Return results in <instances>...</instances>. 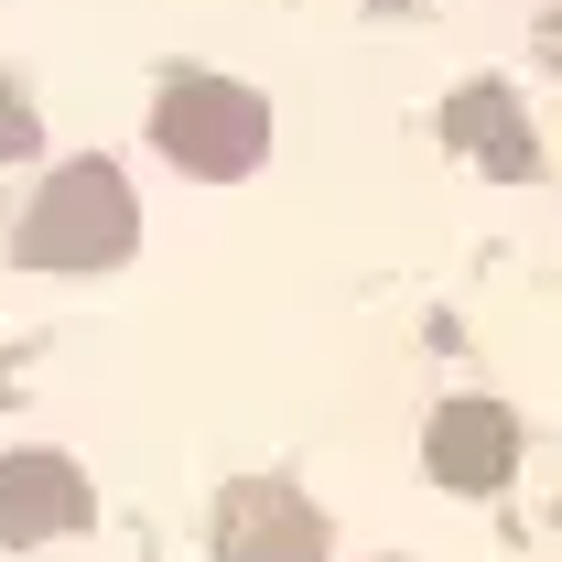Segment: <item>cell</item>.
I'll return each instance as SVG.
<instances>
[{"label":"cell","mask_w":562,"mask_h":562,"mask_svg":"<svg viewBox=\"0 0 562 562\" xmlns=\"http://www.w3.org/2000/svg\"><path fill=\"white\" fill-rule=\"evenodd\" d=\"M131 238H140V206L120 184V162H66L22 206L11 260H33V271H109V260H131Z\"/></svg>","instance_id":"cell-1"},{"label":"cell","mask_w":562,"mask_h":562,"mask_svg":"<svg viewBox=\"0 0 562 562\" xmlns=\"http://www.w3.org/2000/svg\"><path fill=\"white\" fill-rule=\"evenodd\" d=\"M422 465H432L443 487L487 497V487H508V465H519V422L497 412V401H443V412L422 422Z\"/></svg>","instance_id":"cell-4"},{"label":"cell","mask_w":562,"mask_h":562,"mask_svg":"<svg viewBox=\"0 0 562 562\" xmlns=\"http://www.w3.org/2000/svg\"><path fill=\"white\" fill-rule=\"evenodd\" d=\"M11 151H33V98L0 76V162H11Z\"/></svg>","instance_id":"cell-7"},{"label":"cell","mask_w":562,"mask_h":562,"mask_svg":"<svg viewBox=\"0 0 562 562\" xmlns=\"http://www.w3.org/2000/svg\"><path fill=\"white\" fill-rule=\"evenodd\" d=\"M443 140H476L487 173H530V162H541L530 131H519V109H508V87H465V98H443Z\"/></svg>","instance_id":"cell-6"},{"label":"cell","mask_w":562,"mask_h":562,"mask_svg":"<svg viewBox=\"0 0 562 562\" xmlns=\"http://www.w3.org/2000/svg\"><path fill=\"white\" fill-rule=\"evenodd\" d=\"M151 140L184 162V173H206V184H238L260 151H271V109L238 87V76H162V98H151Z\"/></svg>","instance_id":"cell-2"},{"label":"cell","mask_w":562,"mask_h":562,"mask_svg":"<svg viewBox=\"0 0 562 562\" xmlns=\"http://www.w3.org/2000/svg\"><path fill=\"white\" fill-rule=\"evenodd\" d=\"M216 562H325V519L281 476H238L216 497Z\"/></svg>","instance_id":"cell-3"},{"label":"cell","mask_w":562,"mask_h":562,"mask_svg":"<svg viewBox=\"0 0 562 562\" xmlns=\"http://www.w3.org/2000/svg\"><path fill=\"white\" fill-rule=\"evenodd\" d=\"M87 530V476L66 454H0V541L33 552V541H66Z\"/></svg>","instance_id":"cell-5"}]
</instances>
